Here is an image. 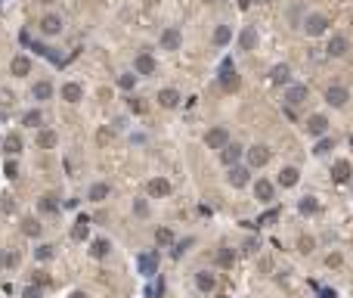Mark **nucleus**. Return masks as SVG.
Segmentation results:
<instances>
[{
    "mask_svg": "<svg viewBox=\"0 0 353 298\" xmlns=\"http://www.w3.org/2000/svg\"><path fill=\"white\" fill-rule=\"evenodd\" d=\"M105 196H109V183H93L90 193H87V199H90V202H102Z\"/></svg>",
    "mask_w": 353,
    "mask_h": 298,
    "instance_id": "obj_31",
    "label": "nucleus"
},
{
    "mask_svg": "<svg viewBox=\"0 0 353 298\" xmlns=\"http://www.w3.org/2000/svg\"><path fill=\"white\" fill-rule=\"evenodd\" d=\"M34 258H38V261H50L53 258V246H38V248H34Z\"/></svg>",
    "mask_w": 353,
    "mask_h": 298,
    "instance_id": "obj_42",
    "label": "nucleus"
},
{
    "mask_svg": "<svg viewBox=\"0 0 353 298\" xmlns=\"http://www.w3.org/2000/svg\"><path fill=\"white\" fill-rule=\"evenodd\" d=\"M38 208H41V214H56L59 211V202H56V196H41Z\"/></svg>",
    "mask_w": 353,
    "mask_h": 298,
    "instance_id": "obj_33",
    "label": "nucleus"
},
{
    "mask_svg": "<svg viewBox=\"0 0 353 298\" xmlns=\"http://www.w3.org/2000/svg\"><path fill=\"white\" fill-rule=\"evenodd\" d=\"M22 233L31 236V239H38L41 236V221H38V217H25V221H22Z\"/></svg>",
    "mask_w": 353,
    "mask_h": 298,
    "instance_id": "obj_29",
    "label": "nucleus"
},
{
    "mask_svg": "<svg viewBox=\"0 0 353 298\" xmlns=\"http://www.w3.org/2000/svg\"><path fill=\"white\" fill-rule=\"evenodd\" d=\"M176 102H180V94H176L174 87H164L161 94H158V106H164V109H174Z\"/></svg>",
    "mask_w": 353,
    "mask_h": 298,
    "instance_id": "obj_22",
    "label": "nucleus"
},
{
    "mask_svg": "<svg viewBox=\"0 0 353 298\" xmlns=\"http://www.w3.org/2000/svg\"><path fill=\"white\" fill-rule=\"evenodd\" d=\"M239 47H242V50H254V47H257V31H254V28H245V31L239 34Z\"/></svg>",
    "mask_w": 353,
    "mask_h": 298,
    "instance_id": "obj_26",
    "label": "nucleus"
},
{
    "mask_svg": "<svg viewBox=\"0 0 353 298\" xmlns=\"http://www.w3.org/2000/svg\"><path fill=\"white\" fill-rule=\"evenodd\" d=\"M298 211H301V214H316V211H319V202H316L313 196H304V199L298 202Z\"/></svg>",
    "mask_w": 353,
    "mask_h": 298,
    "instance_id": "obj_34",
    "label": "nucleus"
},
{
    "mask_svg": "<svg viewBox=\"0 0 353 298\" xmlns=\"http://www.w3.org/2000/svg\"><path fill=\"white\" fill-rule=\"evenodd\" d=\"M226 143H229V131L223 128V124H214V128L205 134V146L208 149H223Z\"/></svg>",
    "mask_w": 353,
    "mask_h": 298,
    "instance_id": "obj_3",
    "label": "nucleus"
},
{
    "mask_svg": "<svg viewBox=\"0 0 353 298\" xmlns=\"http://www.w3.org/2000/svg\"><path fill=\"white\" fill-rule=\"evenodd\" d=\"M155 243L158 246H171L174 243V230H171V227H158V230H155Z\"/></svg>",
    "mask_w": 353,
    "mask_h": 298,
    "instance_id": "obj_37",
    "label": "nucleus"
},
{
    "mask_svg": "<svg viewBox=\"0 0 353 298\" xmlns=\"http://www.w3.org/2000/svg\"><path fill=\"white\" fill-rule=\"evenodd\" d=\"M41 292H44L41 286H34V283H31L28 289H22V298H41Z\"/></svg>",
    "mask_w": 353,
    "mask_h": 298,
    "instance_id": "obj_45",
    "label": "nucleus"
},
{
    "mask_svg": "<svg viewBox=\"0 0 353 298\" xmlns=\"http://www.w3.org/2000/svg\"><path fill=\"white\" fill-rule=\"evenodd\" d=\"M87 233H90V217L81 214L78 221H75V227H72V239H75V243H81V239H87Z\"/></svg>",
    "mask_w": 353,
    "mask_h": 298,
    "instance_id": "obj_21",
    "label": "nucleus"
},
{
    "mask_svg": "<svg viewBox=\"0 0 353 298\" xmlns=\"http://www.w3.org/2000/svg\"><path fill=\"white\" fill-rule=\"evenodd\" d=\"M242 152H245V149H242L239 143H235V140H229L226 146L220 149V162L226 165V168H232V165H239V158H242Z\"/></svg>",
    "mask_w": 353,
    "mask_h": 298,
    "instance_id": "obj_6",
    "label": "nucleus"
},
{
    "mask_svg": "<svg viewBox=\"0 0 353 298\" xmlns=\"http://www.w3.org/2000/svg\"><path fill=\"white\" fill-rule=\"evenodd\" d=\"M229 41H232V28L229 25H217L214 28V44H217V47H226Z\"/></svg>",
    "mask_w": 353,
    "mask_h": 298,
    "instance_id": "obj_28",
    "label": "nucleus"
},
{
    "mask_svg": "<svg viewBox=\"0 0 353 298\" xmlns=\"http://www.w3.org/2000/svg\"><path fill=\"white\" fill-rule=\"evenodd\" d=\"M34 286H41V289L50 286V277H46V273H34Z\"/></svg>",
    "mask_w": 353,
    "mask_h": 298,
    "instance_id": "obj_48",
    "label": "nucleus"
},
{
    "mask_svg": "<svg viewBox=\"0 0 353 298\" xmlns=\"http://www.w3.org/2000/svg\"><path fill=\"white\" fill-rule=\"evenodd\" d=\"M322 298H335V289H325V292H322Z\"/></svg>",
    "mask_w": 353,
    "mask_h": 298,
    "instance_id": "obj_53",
    "label": "nucleus"
},
{
    "mask_svg": "<svg viewBox=\"0 0 353 298\" xmlns=\"http://www.w3.org/2000/svg\"><path fill=\"white\" fill-rule=\"evenodd\" d=\"M41 31L53 38V34H59V31H62V19H59L56 13H46V16L41 19Z\"/></svg>",
    "mask_w": 353,
    "mask_h": 298,
    "instance_id": "obj_15",
    "label": "nucleus"
},
{
    "mask_svg": "<svg viewBox=\"0 0 353 298\" xmlns=\"http://www.w3.org/2000/svg\"><path fill=\"white\" fill-rule=\"evenodd\" d=\"M161 47L164 50H180V31H176V28H164L161 31Z\"/></svg>",
    "mask_w": 353,
    "mask_h": 298,
    "instance_id": "obj_18",
    "label": "nucleus"
},
{
    "mask_svg": "<svg viewBox=\"0 0 353 298\" xmlns=\"http://www.w3.org/2000/svg\"><path fill=\"white\" fill-rule=\"evenodd\" d=\"M81 97H84V90H81V84H75V81H68V84L62 87V99H65V102H78Z\"/></svg>",
    "mask_w": 353,
    "mask_h": 298,
    "instance_id": "obj_24",
    "label": "nucleus"
},
{
    "mask_svg": "<svg viewBox=\"0 0 353 298\" xmlns=\"http://www.w3.org/2000/svg\"><path fill=\"white\" fill-rule=\"evenodd\" d=\"M133 211H136L139 217H146V214H149V205H146L143 199H136V202H133Z\"/></svg>",
    "mask_w": 353,
    "mask_h": 298,
    "instance_id": "obj_46",
    "label": "nucleus"
},
{
    "mask_svg": "<svg viewBox=\"0 0 353 298\" xmlns=\"http://www.w3.org/2000/svg\"><path fill=\"white\" fill-rule=\"evenodd\" d=\"M41 3H53V0H41Z\"/></svg>",
    "mask_w": 353,
    "mask_h": 298,
    "instance_id": "obj_56",
    "label": "nucleus"
},
{
    "mask_svg": "<svg viewBox=\"0 0 353 298\" xmlns=\"http://www.w3.org/2000/svg\"><path fill=\"white\" fill-rule=\"evenodd\" d=\"M109 248H112V243H109V239H93V246H90V255H93V258H105V255H109Z\"/></svg>",
    "mask_w": 353,
    "mask_h": 298,
    "instance_id": "obj_32",
    "label": "nucleus"
},
{
    "mask_svg": "<svg viewBox=\"0 0 353 298\" xmlns=\"http://www.w3.org/2000/svg\"><path fill=\"white\" fill-rule=\"evenodd\" d=\"M350 174H353V168H350L347 158H338V162L332 165V180H335V183H347Z\"/></svg>",
    "mask_w": 353,
    "mask_h": 298,
    "instance_id": "obj_11",
    "label": "nucleus"
},
{
    "mask_svg": "<svg viewBox=\"0 0 353 298\" xmlns=\"http://www.w3.org/2000/svg\"><path fill=\"white\" fill-rule=\"evenodd\" d=\"M189 246H192V239H183V243H180V246H176V248H174V258H180V255H183V251H186V248H189Z\"/></svg>",
    "mask_w": 353,
    "mask_h": 298,
    "instance_id": "obj_47",
    "label": "nucleus"
},
{
    "mask_svg": "<svg viewBox=\"0 0 353 298\" xmlns=\"http://www.w3.org/2000/svg\"><path fill=\"white\" fill-rule=\"evenodd\" d=\"M269 78H273V84H288V81H291V68H288V65H273Z\"/></svg>",
    "mask_w": 353,
    "mask_h": 298,
    "instance_id": "obj_25",
    "label": "nucleus"
},
{
    "mask_svg": "<svg viewBox=\"0 0 353 298\" xmlns=\"http://www.w3.org/2000/svg\"><path fill=\"white\" fill-rule=\"evenodd\" d=\"M139 273H143V277H155V273H158V255H155V251L139 255Z\"/></svg>",
    "mask_w": 353,
    "mask_h": 298,
    "instance_id": "obj_12",
    "label": "nucleus"
},
{
    "mask_svg": "<svg viewBox=\"0 0 353 298\" xmlns=\"http://www.w3.org/2000/svg\"><path fill=\"white\" fill-rule=\"evenodd\" d=\"M146 193L152 199H161V196H171V180H164V177H152L146 183Z\"/></svg>",
    "mask_w": 353,
    "mask_h": 298,
    "instance_id": "obj_7",
    "label": "nucleus"
},
{
    "mask_svg": "<svg viewBox=\"0 0 353 298\" xmlns=\"http://www.w3.org/2000/svg\"><path fill=\"white\" fill-rule=\"evenodd\" d=\"M133 68H136V75H155V59L149 53H139L133 59Z\"/></svg>",
    "mask_w": 353,
    "mask_h": 298,
    "instance_id": "obj_17",
    "label": "nucleus"
},
{
    "mask_svg": "<svg viewBox=\"0 0 353 298\" xmlns=\"http://www.w3.org/2000/svg\"><path fill=\"white\" fill-rule=\"evenodd\" d=\"M239 84H242V78H239V72H235V65L232 62H223V68H220V87L226 90V94H232V90H239Z\"/></svg>",
    "mask_w": 353,
    "mask_h": 298,
    "instance_id": "obj_2",
    "label": "nucleus"
},
{
    "mask_svg": "<svg viewBox=\"0 0 353 298\" xmlns=\"http://www.w3.org/2000/svg\"><path fill=\"white\" fill-rule=\"evenodd\" d=\"M347 99H350V94H347L344 84H332V87L325 90V102H328V106H335V109L347 106Z\"/></svg>",
    "mask_w": 353,
    "mask_h": 298,
    "instance_id": "obj_5",
    "label": "nucleus"
},
{
    "mask_svg": "<svg viewBox=\"0 0 353 298\" xmlns=\"http://www.w3.org/2000/svg\"><path fill=\"white\" fill-rule=\"evenodd\" d=\"M9 72H13L16 78H25L31 72V59H28V56H16V59L9 62Z\"/></svg>",
    "mask_w": 353,
    "mask_h": 298,
    "instance_id": "obj_20",
    "label": "nucleus"
},
{
    "mask_svg": "<svg viewBox=\"0 0 353 298\" xmlns=\"http://www.w3.org/2000/svg\"><path fill=\"white\" fill-rule=\"evenodd\" d=\"M328 149H335V140H328V137H322V140L316 143V149H313V152H316V155H325Z\"/></svg>",
    "mask_w": 353,
    "mask_h": 298,
    "instance_id": "obj_43",
    "label": "nucleus"
},
{
    "mask_svg": "<svg viewBox=\"0 0 353 298\" xmlns=\"http://www.w3.org/2000/svg\"><path fill=\"white\" fill-rule=\"evenodd\" d=\"M298 180H301V171L298 168H282L279 171V187H298Z\"/></svg>",
    "mask_w": 353,
    "mask_h": 298,
    "instance_id": "obj_19",
    "label": "nucleus"
},
{
    "mask_svg": "<svg viewBox=\"0 0 353 298\" xmlns=\"http://www.w3.org/2000/svg\"><path fill=\"white\" fill-rule=\"evenodd\" d=\"M72 298H87V295H84V292H75V295H72Z\"/></svg>",
    "mask_w": 353,
    "mask_h": 298,
    "instance_id": "obj_54",
    "label": "nucleus"
},
{
    "mask_svg": "<svg viewBox=\"0 0 353 298\" xmlns=\"http://www.w3.org/2000/svg\"><path fill=\"white\" fill-rule=\"evenodd\" d=\"M350 146H353V137H350Z\"/></svg>",
    "mask_w": 353,
    "mask_h": 298,
    "instance_id": "obj_57",
    "label": "nucleus"
},
{
    "mask_svg": "<svg viewBox=\"0 0 353 298\" xmlns=\"http://www.w3.org/2000/svg\"><path fill=\"white\" fill-rule=\"evenodd\" d=\"M232 264H235V251L232 248H217V267L229 270Z\"/></svg>",
    "mask_w": 353,
    "mask_h": 298,
    "instance_id": "obj_27",
    "label": "nucleus"
},
{
    "mask_svg": "<svg viewBox=\"0 0 353 298\" xmlns=\"http://www.w3.org/2000/svg\"><path fill=\"white\" fill-rule=\"evenodd\" d=\"M269 155H273V152H269L266 146H251V149H248V165H251V168H264V165L269 162Z\"/></svg>",
    "mask_w": 353,
    "mask_h": 298,
    "instance_id": "obj_8",
    "label": "nucleus"
},
{
    "mask_svg": "<svg viewBox=\"0 0 353 298\" xmlns=\"http://www.w3.org/2000/svg\"><path fill=\"white\" fill-rule=\"evenodd\" d=\"M3 146H6V152H9V155H19V152H22V137H19V134H9Z\"/></svg>",
    "mask_w": 353,
    "mask_h": 298,
    "instance_id": "obj_36",
    "label": "nucleus"
},
{
    "mask_svg": "<svg viewBox=\"0 0 353 298\" xmlns=\"http://www.w3.org/2000/svg\"><path fill=\"white\" fill-rule=\"evenodd\" d=\"M251 3H254V0H239V9H248Z\"/></svg>",
    "mask_w": 353,
    "mask_h": 298,
    "instance_id": "obj_52",
    "label": "nucleus"
},
{
    "mask_svg": "<svg viewBox=\"0 0 353 298\" xmlns=\"http://www.w3.org/2000/svg\"><path fill=\"white\" fill-rule=\"evenodd\" d=\"M328 25H332V22H328V16H322V13H313V16L304 19V31H307L310 38H319V34H325Z\"/></svg>",
    "mask_w": 353,
    "mask_h": 298,
    "instance_id": "obj_1",
    "label": "nucleus"
},
{
    "mask_svg": "<svg viewBox=\"0 0 353 298\" xmlns=\"http://www.w3.org/2000/svg\"><path fill=\"white\" fill-rule=\"evenodd\" d=\"M276 217H279V208H269L264 217H257V224H254V227H266V224H273Z\"/></svg>",
    "mask_w": 353,
    "mask_h": 298,
    "instance_id": "obj_41",
    "label": "nucleus"
},
{
    "mask_svg": "<svg viewBox=\"0 0 353 298\" xmlns=\"http://www.w3.org/2000/svg\"><path fill=\"white\" fill-rule=\"evenodd\" d=\"M0 264H3V267H16L19 264V251H3V255H0Z\"/></svg>",
    "mask_w": 353,
    "mask_h": 298,
    "instance_id": "obj_40",
    "label": "nucleus"
},
{
    "mask_svg": "<svg viewBox=\"0 0 353 298\" xmlns=\"http://www.w3.org/2000/svg\"><path fill=\"white\" fill-rule=\"evenodd\" d=\"M56 143H59L56 131H38V146H41V149H53Z\"/></svg>",
    "mask_w": 353,
    "mask_h": 298,
    "instance_id": "obj_30",
    "label": "nucleus"
},
{
    "mask_svg": "<svg viewBox=\"0 0 353 298\" xmlns=\"http://www.w3.org/2000/svg\"><path fill=\"white\" fill-rule=\"evenodd\" d=\"M41 121H44V115H41L38 109H31V112L22 115V124H25V128H41Z\"/></svg>",
    "mask_w": 353,
    "mask_h": 298,
    "instance_id": "obj_35",
    "label": "nucleus"
},
{
    "mask_svg": "<svg viewBox=\"0 0 353 298\" xmlns=\"http://www.w3.org/2000/svg\"><path fill=\"white\" fill-rule=\"evenodd\" d=\"M6 177H19V168H16V162H6Z\"/></svg>",
    "mask_w": 353,
    "mask_h": 298,
    "instance_id": "obj_50",
    "label": "nucleus"
},
{
    "mask_svg": "<svg viewBox=\"0 0 353 298\" xmlns=\"http://www.w3.org/2000/svg\"><path fill=\"white\" fill-rule=\"evenodd\" d=\"M118 84H121V90H133L136 75H121V78H118Z\"/></svg>",
    "mask_w": 353,
    "mask_h": 298,
    "instance_id": "obj_44",
    "label": "nucleus"
},
{
    "mask_svg": "<svg viewBox=\"0 0 353 298\" xmlns=\"http://www.w3.org/2000/svg\"><path fill=\"white\" fill-rule=\"evenodd\" d=\"M257 3H269V0H257Z\"/></svg>",
    "mask_w": 353,
    "mask_h": 298,
    "instance_id": "obj_55",
    "label": "nucleus"
},
{
    "mask_svg": "<svg viewBox=\"0 0 353 298\" xmlns=\"http://www.w3.org/2000/svg\"><path fill=\"white\" fill-rule=\"evenodd\" d=\"M304 128H307L310 137H325V131H328V118H325V115H310Z\"/></svg>",
    "mask_w": 353,
    "mask_h": 298,
    "instance_id": "obj_9",
    "label": "nucleus"
},
{
    "mask_svg": "<svg viewBox=\"0 0 353 298\" xmlns=\"http://www.w3.org/2000/svg\"><path fill=\"white\" fill-rule=\"evenodd\" d=\"M307 97H310L307 84H291V87L285 90V109H298L301 102H307Z\"/></svg>",
    "mask_w": 353,
    "mask_h": 298,
    "instance_id": "obj_4",
    "label": "nucleus"
},
{
    "mask_svg": "<svg viewBox=\"0 0 353 298\" xmlns=\"http://www.w3.org/2000/svg\"><path fill=\"white\" fill-rule=\"evenodd\" d=\"M313 246H316V239H313V236H301V239H298V251H304V255H310Z\"/></svg>",
    "mask_w": 353,
    "mask_h": 298,
    "instance_id": "obj_39",
    "label": "nucleus"
},
{
    "mask_svg": "<svg viewBox=\"0 0 353 298\" xmlns=\"http://www.w3.org/2000/svg\"><path fill=\"white\" fill-rule=\"evenodd\" d=\"M31 97L38 99V102H44V99H50V97H53V84H50V81H38V84L31 87Z\"/></svg>",
    "mask_w": 353,
    "mask_h": 298,
    "instance_id": "obj_23",
    "label": "nucleus"
},
{
    "mask_svg": "<svg viewBox=\"0 0 353 298\" xmlns=\"http://www.w3.org/2000/svg\"><path fill=\"white\" fill-rule=\"evenodd\" d=\"M328 56H344L347 50H350V44H347V38L344 34H332V41H328Z\"/></svg>",
    "mask_w": 353,
    "mask_h": 298,
    "instance_id": "obj_16",
    "label": "nucleus"
},
{
    "mask_svg": "<svg viewBox=\"0 0 353 298\" xmlns=\"http://www.w3.org/2000/svg\"><path fill=\"white\" fill-rule=\"evenodd\" d=\"M325 264H328V267H341V255H328Z\"/></svg>",
    "mask_w": 353,
    "mask_h": 298,
    "instance_id": "obj_51",
    "label": "nucleus"
},
{
    "mask_svg": "<svg viewBox=\"0 0 353 298\" xmlns=\"http://www.w3.org/2000/svg\"><path fill=\"white\" fill-rule=\"evenodd\" d=\"M226 177H229V183H232V187H245V183L251 180V171L245 168V165H232Z\"/></svg>",
    "mask_w": 353,
    "mask_h": 298,
    "instance_id": "obj_14",
    "label": "nucleus"
},
{
    "mask_svg": "<svg viewBox=\"0 0 353 298\" xmlns=\"http://www.w3.org/2000/svg\"><path fill=\"white\" fill-rule=\"evenodd\" d=\"M96 140H99V143H109V140H112V131H109V128H102V131L96 134Z\"/></svg>",
    "mask_w": 353,
    "mask_h": 298,
    "instance_id": "obj_49",
    "label": "nucleus"
},
{
    "mask_svg": "<svg viewBox=\"0 0 353 298\" xmlns=\"http://www.w3.org/2000/svg\"><path fill=\"white\" fill-rule=\"evenodd\" d=\"M195 286H198V292H214L217 289V277L211 270H198L195 273Z\"/></svg>",
    "mask_w": 353,
    "mask_h": 298,
    "instance_id": "obj_13",
    "label": "nucleus"
},
{
    "mask_svg": "<svg viewBox=\"0 0 353 298\" xmlns=\"http://www.w3.org/2000/svg\"><path fill=\"white\" fill-rule=\"evenodd\" d=\"M254 196H257V202L269 205V202H273V196H276V187H273L269 180H257V183H254Z\"/></svg>",
    "mask_w": 353,
    "mask_h": 298,
    "instance_id": "obj_10",
    "label": "nucleus"
},
{
    "mask_svg": "<svg viewBox=\"0 0 353 298\" xmlns=\"http://www.w3.org/2000/svg\"><path fill=\"white\" fill-rule=\"evenodd\" d=\"M127 106H131V112H136V115H146V112H149V106L139 97H131V99H127Z\"/></svg>",
    "mask_w": 353,
    "mask_h": 298,
    "instance_id": "obj_38",
    "label": "nucleus"
}]
</instances>
